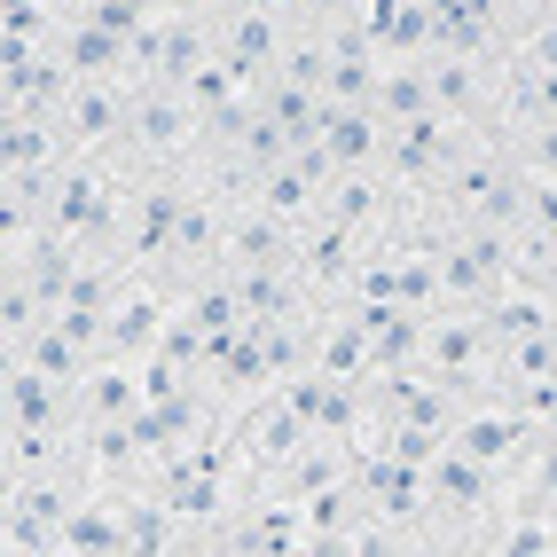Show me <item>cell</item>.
Wrapping results in <instances>:
<instances>
[{"mask_svg": "<svg viewBox=\"0 0 557 557\" xmlns=\"http://www.w3.org/2000/svg\"><path fill=\"white\" fill-rule=\"evenodd\" d=\"M119 158L134 173H189L205 158V110L189 102V87H141L134 95V119H126V141H119Z\"/></svg>", "mask_w": 557, "mask_h": 557, "instance_id": "obj_1", "label": "cell"}, {"mask_svg": "<svg viewBox=\"0 0 557 557\" xmlns=\"http://www.w3.org/2000/svg\"><path fill=\"white\" fill-rule=\"evenodd\" d=\"M330 181H338V165H330L322 150H283L268 173L251 181V197L268 205V212H283L290 228H299V220H314V212H322V189H330Z\"/></svg>", "mask_w": 557, "mask_h": 557, "instance_id": "obj_4", "label": "cell"}, {"mask_svg": "<svg viewBox=\"0 0 557 557\" xmlns=\"http://www.w3.org/2000/svg\"><path fill=\"white\" fill-rule=\"evenodd\" d=\"M165 16H212V0H158Z\"/></svg>", "mask_w": 557, "mask_h": 557, "instance_id": "obj_8", "label": "cell"}, {"mask_svg": "<svg viewBox=\"0 0 557 557\" xmlns=\"http://www.w3.org/2000/svg\"><path fill=\"white\" fill-rule=\"evenodd\" d=\"M63 557H126V487H95L79 495V510L63 518Z\"/></svg>", "mask_w": 557, "mask_h": 557, "instance_id": "obj_5", "label": "cell"}, {"mask_svg": "<svg viewBox=\"0 0 557 557\" xmlns=\"http://www.w3.org/2000/svg\"><path fill=\"white\" fill-rule=\"evenodd\" d=\"M290 220L283 212H268L259 197H244V205H228V236H220V268H275V259H290Z\"/></svg>", "mask_w": 557, "mask_h": 557, "instance_id": "obj_6", "label": "cell"}, {"mask_svg": "<svg viewBox=\"0 0 557 557\" xmlns=\"http://www.w3.org/2000/svg\"><path fill=\"white\" fill-rule=\"evenodd\" d=\"M141 361H119V354H95L87 361V377L71 385V432H110V424H126V417H141Z\"/></svg>", "mask_w": 557, "mask_h": 557, "instance_id": "obj_3", "label": "cell"}, {"mask_svg": "<svg viewBox=\"0 0 557 557\" xmlns=\"http://www.w3.org/2000/svg\"><path fill=\"white\" fill-rule=\"evenodd\" d=\"M322 158L338 165V173L377 165V158H385V119H377L369 102H330V119H322Z\"/></svg>", "mask_w": 557, "mask_h": 557, "instance_id": "obj_7", "label": "cell"}, {"mask_svg": "<svg viewBox=\"0 0 557 557\" xmlns=\"http://www.w3.org/2000/svg\"><path fill=\"white\" fill-rule=\"evenodd\" d=\"M471 141H479V126L424 110V119H408V126H385V158H377V173L393 181V189H440V181H448V165L471 150Z\"/></svg>", "mask_w": 557, "mask_h": 557, "instance_id": "obj_2", "label": "cell"}]
</instances>
